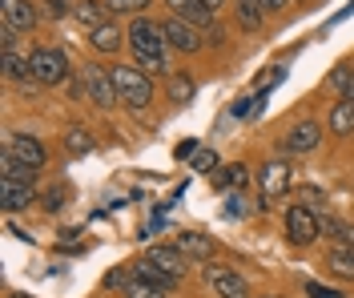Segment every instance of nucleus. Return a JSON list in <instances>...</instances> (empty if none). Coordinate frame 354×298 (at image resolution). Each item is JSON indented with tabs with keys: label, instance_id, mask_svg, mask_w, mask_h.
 I'll return each instance as SVG.
<instances>
[{
	"label": "nucleus",
	"instance_id": "1",
	"mask_svg": "<svg viewBox=\"0 0 354 298\" xmlns=\"http://www.w3.org/2000/svg\"><path fill=\"white\" fill-rule=\"evenodd\" d=\"M129 48L145 73H165V48H169V41H165V28L161 24L137 17L129 24Z\"/></svg>",
	"mask_w": 354,
	"mask_h": 298
},
{
	"label": "nucleus",
	"instance_id": "2",
	"mask_svg": "<svg viewBox=\"0 0 354 298\" xmlns=\"http://www.w3.org/2000/svg\"><path fill=\"white\" fill-rule=\"evenodd\" d=\"M113 73V85H117V101L121 105H129V109H145L149 101H153V81H149V73L137 69V65H117Z\"/></svg>",
	"mask_w": 354,
	"mask_h": 298
},
{
	"label": "nucleus",
	"instance_id": "3",
	"mask_svg": "<svg viewBox=\"0 0 354 298\" xmlns=\"http://www.w3.org/2000/svg\"><path fill=\"white\" fill-rule=\"evenodd\" d=\"M28 65H32V81L37 85H61L68 77V57L61 48H37L28 57Z\"/></svg>",
	"mask_w": 354,
	"mask_h": 298
},
{
	"label": "nucleus",
	"instance_id": "4",
	"mask_svg": "<svg viewBox=\"0 0 354 298\" xmlns=\"http://www.w3.org/2000/svg\"><path fill=\"white\" fill-rule=\"evenodd\" d=\"M81 81H85V93L93 97V105H101V109H113V105H117V85H113L109 69L88 65V69L81 73Z\"/></svg>",
	"mask_w": 354,
	"mask_h": 298
},
{
	"label": "nucleus",
	"instance_id": "5",
	"mask_svg": "<svg viewBox=\"0 0 354 298\" xmlns=\"http://www.w3.org/2000/svg\"><path fill=\"white\" fill-rule=\"evenodd\" d=\"M286 238L294 246H310L318 238V214L310 206H290L286 209Z\"/></svg>",
	"mask_w": 354,
	"mask_h": 298
},
{
	"label": "nucleus",
	"instance_id": "6",
	"mask_svg": "<svg viewBox=\"0 0 354 298\" xmlns=\"http://www.w3.org/2000/svg\"><path fill=\"white\" fill-rule=\"evenodd\" d=\"M205 282L218 298H250V286H245L242 274H234L230 266H205Z\"/></svg>",
	"mask_w": 354,
	"mask_h": 298
},
{
	"label": "nucleus",
	"instance_id": "7",
	"mask_svg": "<svg viewBox=\"0 0 354 298\" xmlns=\"http://www.w3.org/2000/svg\"><path fill=\"white\" fill-rule=\"evenodd\" d=\"M0 24L12 32H32L37 28V8L28 0H0Z\"/></svg>",
	"mask_w": 354,
	"mask_h": 298
},
{
	"label": "nucleus",
	"instance_id": "8",
	"mask_svg": "<svg viewBox=\"0 0 354 298\" xmlns=\"http://www.w3.org/2000/svg\"><path fill=\"white\" fill-rule=\"evenodd\" d=\"M290 182H294V174H290V161L274 158L262 165V198L270 202V198H282L290 189Z\"/></svg>",
	"mask_w": 354,
	"mask_h": 298
},
{
	"label": "nucleus",
	"instance_id": "9",
	"mask_svg": "<svg viewBox=\"0 0 354 298\" xmlns=\"http://www.w3.org/2000/svg\"><path fill=\"white\" fill-rule=\"evenodd\" d=\"M318 141H322V125L318 121H302L282 138V149L286 153H310V149H318Z\"/></svg>",
	"mask_w": 354,
	"mask_h": 298
},
{
	"label": "nucleus",
	"instance_id": "10",
	"mask_svg": "<svg viewBox=\"0 0 354 298\" xmlns=\"http://www.w3.org/2000/svg\"><path fill=\"white\" fill-rule=\"evenodd\" d=\"M161 28H165V41H169V48H181V53H198V48H201V32L194 28V24L169 17Z\"/></svg>",
	"mask_w": 354,
	"mask_h": 298
},
{
	"label": "nucleus",
	"instance_id": "11",
	"mask_svg": "<svg viewBox=\"0 0 354 298\" xmlns=\"http://www.w3.org/2000/svg\"><path fill=\"white\" fill-rule=\"evenodd\" d=\"M4 149H8V153H12L17 161L32 165V169H41V165H44V145H41L37 138H32V133H12Z\"/></svg>",
	"mask_w": 354,
	"mask_h": 298
},
{
	"label": "nucleus",
	"instance_id": "12",
	"mask_svg": "<svg viewBox=\"0 0 354 298\" xmlns=\"http://www.w3.org/2000/svg\"><path fill=\"white\" fill-rule=\"evenodd\" d=\"M165 8L174 12L177 21H185V24H194V28H205V24L214 21V12L201 4V0H165Z\"/></svg>",
	"mask_w": 354,
	"mask_h": 298
},
{
	"label": "nucleus",
	"instance_id": "13",
	"mask_svg": "<svg viewBox=\"0 0 354 298\" xmlns=\"http://www.w3.org/2000/svg\"><path fill=\"white\" fill-rule=\"evenodd\" d=\"M177 250L185 254V258L209 262V258H214V238H205V234H198V230H181V234H177Z\"/></svg>",
	"mask_w": 354,
	"mask_h": 298
},
{
	"label": "nucleus",
	"instance_id": "14",
	"mask_svg": "<svg viewBox=\"0 0 354 298\" xmlns=\"http://www.w3.org/2000/svg\"><path fill=\"white\" fill-rule=\"evenodd\" d=\"M145 258H149L153 266H161L165 274H174V278H181V274H185V266H189V262H185V254L177 250V246H153Z\"/></svg>",
	"mask_w": 354,
	"mask_h": 298
},
{
	"label": "nucleus",
	"instance_id": "15",
	"mask_svg": "<svg viewBox=\"0 0 354 298\" xmlns=\"http://www.w3.org/2000/svg\"><path fill=\"white\" fill-rule=\"evenodd\" d=\"M0 182L32 185V182H37V169H32V165H24V161H17L8 149H4V153H0Z\"/></svg>",
	"mask_w": 354,
	"mask_h": 298
},
{
	"label": "nucleus",
	"instance_id": "16",
	"mask_svg": "<svg viewBox=\"0 0 354 298\" xmlns=\"http://www.w3.org/2000/svg\"><path fill=\"white\" fill-rule=\"evenodd\" d=\"M0 202H4V209H28L32 202H37V194H32V185L0 182Z\"/></svg>",
	"mask_w": 354,
	"mask_h": 298
},
{
	"label": "nucleus",
	"instance_id": "17",
	"mask_svg": "<svg viewBox=\"0 0 354 298\" xmlns=\"http://www.w3.org/2000/svg\"><path fill=\"white\" fill-rule=\"evenodd\" d=\"M133 278H145V282H153V286H161V290H174V286H177V278H174V274H165L161 266H153L149 258L133 262Z\"/></svg>",
	"mask_w": 354,
	"mask_h": 298
},
{
	"label": "nucleus",
	"instance_id": "18",
	"mask_svg": "<svg viewBox=\"0 0 354 298\" xmlns=\"http://www.w3.org/2000/svg\"><path fill=\"white\" fill-rule=\"evenodd\" d=\"M330 129L338 133V138H351L354 133V101L351 97H342V101L330 109Z\"/></svg>",
	"mask_w": 354,
	"mask_h": 298
},
{
	"label": "nucleus",
	"instance_id": "19",
	"mask_svg": "<svg viewBox=\"0 0 354 298\" xmlns=\"http://www.w3.org/2000/svg\"><path fill=\"white\" fill-rule=\"evenodd\" d=\"M105 12H109V4H101V0H81V4H77V21H81V28H88V32H97V28L105 24Z\"/></svg>",
	"mask_w": 354,
	"mask_h": 298
},
{
	"label": "nucleus",
	"instance_id": "20",
	"mask_svg": "<svg viewBox=\"0 0 354 298\" xmlns=\"http://www.w3.org/2000/svg\"><path fill=\"white\" fill-rule=\"evenodd\" d=\"M194 93H198V85H194L189 73H169V101H174V105H189Z\"/></svg>",
	"mask_w": 354,
	"mask_h": 298
},
{
	"label": "nucleus",
	"instance_id": "21",
	"mask_svg": "<svg viewBox=\"0 0 354 298\" xmlns=\"http://www.w3.org/2000/svg\"><path fill=\"white\" fill-rule=\"evenodd\" d=\"M326 266L338 278H354V246H334L330 258H326Z\"/></svg>",
	"mask_w": 354,
	"mask_h": 298
},
{
	"label": "nucleus",
	"instance_id": "22",
	"mask_svg": "<svg viewBox=\"0 0 354 298\" xmlns=\"http://www.w3.org/2000/svg\"><path fill=\"white\" fill-rule=\"evenodd\" d=\"M93 48H97V53H117V48H121V28H117V24H101V28L93 32Z\"/></svg>",
	"mask_w": 354,
	"mask_h": 298
},
{
	"label": "nucleus",
	"instance_id": "23",
	"mask_svg": "<svg viewBox=\"0 0 354 298\" xmlns=\"http://www.w3.org/2000/svg\"><path fill=\"white\" fill-rule=\"evenodd\" d=\"M238 24H242L245 32H254L262 24V4L258 0H238Z\"/></svg>",
	"mask_w": 354,
	"mask_h": 298
},
{
	"label": "nucleus",
	"instance_id": "24",
	"mask_svg": "<svg viewBox=\"0 0 354 298\" xmlns=\"http://www.w3.org/2000/svg\"><path fill=\"white\" fill-rule=\"evenodd\" d=\"M125 298H165V290L153 286V282H145V278H129L125 282Z\"/></svg>",
	"mask_w": 354,
	"mask_h": 298
},
{
	"label": "nucleus",
	"instance_id": "25",
	"mask_svg": "<svg viewBox=\"0 0 354 298\" xmlns=\"http://www.w3.org/2000/svg\"><path fill=\"white\" fill-rule=\"evenodd\" d=\"M65 145H68V153H88V149H93V138H88V129L73 125L65 133Z\"/></svg>",
	"mask_w": 354,
	"mask_h": 298
},
{
	"label": "nucleus",
	"instance_id": "26",
	"mask_svg": "<svg viewBox=\"0 0 354 298\" xmlns=\"http://www.w3.org/2000/svg\"><path fill=\"white\" fill-rule=\"evenodd\" d=\"M330 85L342 93V97H351V101H354V69H334L330 73Z\"/></svg>",
	"mask_w": 354,
	"mask_h": 298
},
{
	"label": "nucleus",
	"instance_id": "27",
	"mask_svg": "<svg viewBox=\"0 0 354 298\" xmlns=\"http://www.w3.org/2000/svg\"><path fill=\"white\" fill-rule=\"evenodd\" d=\"M221 182H225V185H234V189H242V185L250 182V174H245V165H225Z\"/></svg>",
	"mask_w": 354,
	"mask_h": 298
},
{
	"label": "nucleus",
	"instance_id": "28",
	"mask_svg": "<svg viewBox=\"0 0 354 298\" xmlns=\"http://www.w3.org/2000/svg\"><path fill=\"white\" fill-rule=\"evenodd\" d=\"M194 169H198V174H214V169H218V153H214V149H198Z\"/></svg>",
	"mask_w": 354,
	"mask_h": 298
},
{
	"label": "nucleus",
	"instance_id": "29",
	"mask_svg": "<svg viewBox=\"0 0 354 298\" xmlns=\"http://www.w3.org/2000/svg\"><path fill=\"white\" fill-rule=\"evenodd\" d=\"M149 8V0H109V12H141Z\"/></svg>",
	"mask_w": 354,
	"mask_h": 298
},
{
	"label": "nucleus",
	"instance_id": "30",
	"mask_svg": "<svg viewBox=\"0 0 354 298\" xmlns=\"http://www.w3.org/2000/svg\"><path fill=\"white\" fill-rule=\"evenodd\" d=\"M306 295H310V298H342L338 290H330V286H322V282H310V286H306Z\"/></svg>",
	"mask_w": 354,
	"mask_h": 298
},
{
	"label": "nucleus",
	"instance_id": "31",
	"mask_svg": "<svg viewBox=\"0 0 354 298\" xmlns=\"http://www.w3.org/2000/svg\"><path fill=\"white\" fill-rule=\"evenodd\" d=\"M177 158H198V141H194V138L181 141V145H177Z\"/></svg>",
	"mask_w": 354,
	"mask_h": 298
},
{
	"label": "nucleus",
	"instance_id": "32",
	"mask_svg": "<svg viewBox=\"0 0 354 298\" xmlns=\"http://www.w3.org/2000/svg\"><path fill=\"white\" fill-rule=\"evenodd\" d=\"M65 12H68V0H48V17H57V21H61Z\"/></svg>",
	"mask_w": 354,
	"mask_h": 298
},
{
	"label": "nucleus",
	"instance_id": "33",
	"mask_svg": "<svg viewBox=\"0 0 354 298\" xmlns=\"http://www.w3.org/2000/svg\"><path fill=\"white\" fill-rule=\"evenodd\" d=\"M44 206H48V209H61V206H65L61 189H48V194H44Z\"/></svg>",
	"mask_w": 354,
	"mask_h": 298
},
{
	"label": "nucleus",
	"instance_id": "34",
	"mask_svg": "<svg viewBox=\"0 0 354 298\" xmlns=\"http://www.w3.org/2000/svg\"><path fill=\"white\" fill-rule=\"evenodd\" d=\"M278 81H282V69H270V73H266V81H262V93H270Z\"/></svg>",
	"mask_w": 354,
	"mask_h": 298
},
{
	"label": "nucleus",
	"instance_id": "35",
	"mask_svg": "<svg viewBox=\"0 0 354 298\" xmlns=\"http://www.w3.org/2000/svg\"><path fill=\"white\" fill-rule=\"evenodd\" d=\"M0 45H4V53H12V45H17V32H12V28H0Z\"/></svg>",
	"mask_w": 354,
	"mask_h": 298
},
{
	"label": "nucleus",
	"instance_id": "36",
	"mask_svg": "<svg viewBox=\"0 0 354 298\" xmlns=\"http://www.w3.org/2000/svg\"><path fill=\"white\" fill-rule=\"evenodd\" d=\"M250 105H254V101H250V97H242V101L234 105V113H238V117H245V113H250ZM254 109H258V105H254Z\"/></svg>",
	"mask_w": 354,
	"mask_h": 298
},
{
	"label": "nucleus",
	"instance_id": "37",
	"mask_svg": "<svg viewBox=\"0 0 354 298\" xmlns=\"http://www.w3.org/2000/svg\"><path fill=\"white\" fill-rule=\"evenodd\" d=\"M121 282H129V278H125V270H113V274L105 278V286H121Z\"/></svg>",
	"mask_w": 354,
	"mask_h": 298
},
{
	"label": "nucleus",
	"instance_id": "38",
	"mask_svg": "<svg viewBox=\"0 0 354 298\" xmlns=\"http://www.w3.org/2000/svg\"><path fill=\"white\" fill-rule=\"evenodd\" d=\"M258 4H262V8H270V12H278V8H286L290 0H258Z\"/></svg>",
	"mask_w": 354,
	"mask_h": 298
},
{
	"label": "nucleus",
	"instance_id": "39",
	"mask_svg": "<svg viewBox=\"0 0 354 298\" xmlns=\"http://www.w3.org/2000/svg\"><path fill=\"white\" fill-rule=\"evenodd\" d=\"M201 4H205V8H209V12H214V8H221V0H201Z\"/></svg>",
	"mask_w": 354,
	"mask_h": 298
},
{
	"label": "nucleus",
	"instance_id": "40",
	"mask_svg": "<svg viewBox=\"0 0 354 298\" xmlns=\"http://www.w3.org/2000/svg\"><path fill=\"white\" fill-rule=\"evenodd\" d=\"M8 298H28V295H8Z\"/></svg>",
	"mask_w": 354,
	"mask_h": 298
},
{
	"label": "nucleus",
	"instance_id": "41",
	"mask_svg": "<svg viewBox=\"0 0 354 298\" xmlns=\"http://www.w3.org/2000/svg\"><path fill=\"white\" fill-rule=\"evenodd\" d=\"M270 298H274V295H270Z\"/></svg>",
	"mask_w": 354,
	"mask_h": 298
}]
</instances>
